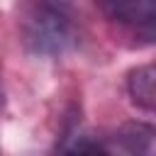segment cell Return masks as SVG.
<instances>
[{"label": "cell", "instance_id": "cell-4", "mask_svg": "<svg viewBox=\"0 0 156 156\" xmlns=\"http://www.w3.org/2000/svg\"><path fill=\"white\" fill-rule=\"evenodd\" d=\"M119 139L127 156H154V129L149 124H127Z\"/></svg>", "mask_w": 156, "mask_h": 156}, {"label": "cell", "instance_id": "cell-5", "mask_svg": "<svg viewBox=\"0 0 156 156\" xmlns=\"http://www.w3.org/2000/svg\"><path fill=\"white\" fill-rule=\"evenodd\" d=\"M61 156H112V154L102 141H98V139H93L88 134H80V136L71 139L63 146Z\"/></svg>", "mask_w": 156, "mask_h": 156}, {"label": "cell", "instance_id": "cell-3", "mask_svg": "<svg viewBox=\"0 0 156 156\" xmlns=\"http://www.w3.org/2000/svg\"><path fill=\"white\" fill-rule=\"evenodd\" d=\"M127 93L132 98V102L146 112L154 110L156 105V73L151 63L136 66L127 73Z\"/></svg>", "mask_w": 156, "mask_h": 156}, {"label": "cell", "instance_id": "cell-1", "mask_svg": "<svg viewBox=\"0 0 156 156\" xmlns=\"http://www.w3.org/2000/svg\"><path fill=\"white\" fill-rule=\"evenodd\" d=\"M22 41L29 51L41 56H61L78 41L76 15L61 2H34L24 10L20 22Z\"/></svg>", "mask_w": 156, "mask_h": 156}, {"label": "cell", "instance_id": "cell-2", "mask_svg": "<svg viewBox=\"0 0 156 156\" xmlns=\"http://www.w3.org/2000/svg\"><path fill=\"white\" fill-rule=\"evenodd\" d=\"M102 12L129 29L132 34L151 41L154 39V24H156V5L151 0H129V2H102Z\"/></svg>", "mask_w": 156, "mask_h": 156}]
</instances>
